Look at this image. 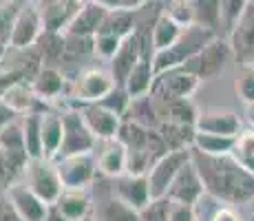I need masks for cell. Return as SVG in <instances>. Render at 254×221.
Listing matches in <instances>:
<instances>
[{"instance_id":"27","label":"cell","mask_w":254,"mask_h":221,"mask_svg":"<svg viewBox=\"0 0 254 221\" xmlns=\"http://www.w3.org/2000/svg\"><path fill=\"white\" fill-rule=\"evenodd\" d=\"M95 217L97 221H139V210H135L133 206L115 197L113 190H111L109 197L97 201Z\"/></svg>"},{"instance_id":"43","label":"cell","mask_w":254,"mask_h":221,"mask_svg":"<svg viewBox=\"0 0 254 221\" xmlns=\"http://www.w3.org/2000/svg\"><path fill=\"white\" fill-rule=\"evenodd\" d=\"M148 0H117V7L120 9H128V11H137L141 9Z\"/></svg>"},{"instance_id":"1","label":"cell","mask_w":254,"mask_h":221,"mask_svg":"<svg viewBox=\"0 0 254 221\" xmlns=\"http://www.w3.org/2000/svg\"><path fill=\"white\" fill-rule=\"evenodd\" d=\"M192 164L203 179L206 193L219 204L241 206L254 199V175L230 155H206L192 148Z\"/></svg>"},{"instance_id":"18","label":"cell","mask_w":254,"mask_h":221,"mask_svg":"<svg viewBox=\"0 0 254 221\" xmlns=\"http://www.w3.org/2000/svg\"><path fill=\"white\" fill-rule=\"evenodd\" d=\"M0 100L9 106L16 115H27V113H45L47 102L42 97H38V93L33 91L31 80H18L13 82L7 91L2 93Z\"/></svg>"},{"instance_id":"44","label":"cell","mask_w":254,"mask_h":221,"mask_svg":"<svg viewBox=\"0 0 254 221\" xmlns=\"http://www.w3.org/2000/svg\"><path fill=\"white\" fill-rule=\"evenodd\" d=\"M234 157H237V159L241 161L243 168L250 170V173L254 175V155H234Z\"/></svg>"},{"instance_id":"40","label":"cell","mask_w":254,"mask_h":221,"mask_svg":"<svg viewBox=\"0 0 254 221\" xmlns=\"http://www.w3.org/2000/svg\"><path fill=\"white\" fill-rule=\"evenodd\" d=\"M210 221H243L241 215L237 213V208L234 206H217V210H214L212 215H210Z\"/></svg>"},{"instance_id":"20","label":"cell","mask_w":254,"mask_h":221,"mask_svg":"<svg viewBox=\"0 0 254 221\" xmlns=\"http://www.w3.org/2000/svg\"><path fill=\"white\" fill-rule=\"evenodd\" d=\"M106 13H109V7L95 2V0H84V4L80 7L77 16L71 20V24L66 27L64 33H73V36H86L93 38L97 33V29L102 27Z\"/></svg>"},{"instance_id":"3","label":"cell","mask_w":254,"mask_h":221,"mask_svg":"<svg viewBox=\"0 0 254 221\" xmlns=\"http://www.w3.org/2000/svg\"><path fill=\"white\" fill-rule=\"evenodd\" d=\"M22 181L40 199H45L49 206L56 204L60 199L62 190H64V184L60 179L56 161L47 159V157H33V159H29L22 170Z\"/></svg>"},{"instance_id":"13","label":"cell","mask_w":254,"mask_h":221,"mask_svg":"<svg viewBox=\"0 0 254 221\" xmlns=\"http://www.w3.org/2000/svg\"><path fill=\"white\" fill-rule=\"evenodd\" d=\"M7 199L16 208V213L22 217V221H45L51 206L45 199H40L24 181H11L4 190Z\"/></svg>"},{"instance_id":"10","label":"cell","mask_w":254,"mask_h":221,"mask_svg":"<svg viewBox=\"0 0 254 221\" xmlns=\"http://www.w3.org/2000/svg\"><path fill=\"white\" fill-rule=\"evenodd\" d=\"M60 179L64 188H89L97 177V159L95 153H80L69 155L56 161Z\"/></svg>"},{"instance_id":"39","label":"cell","mask_w":254,"mask_h":221,"mask_svg":"<svg viewBox=\"0 0 254 221\" xmlns=\"http://www.w3.org/2000/svg\"><path fill=\"white\" fill-rule=\"evenodd\" d=\"M232 155H254V129L239 131Z\"/></svg>"},{"instance_id":"47","label":"cell","mask_w":254,"mask_h":221,"mask_svg":"<svg viewBox=\"0 0 254 221\" xmlns=\"http://www.w3.org/2000/svg\"><path fill=\"white\" fill-rule=\"evenodd\" d=\"M7 53H9V47H7V42H2L0 40V62L7 58Z\"/></svg>"},{"instance_id":"12","label":"cell","mask_w":254,"mask_h":221,"mask_svg":"<svg viewBox=\"0 0 254 221\" xmlns=\"http://www.w3.org/2000/svg\"><path fill=\"white\" fill-rule=\"evenodd\" d=\"M0 155H2L4 164H7L11 175H22L27 161L31 159L24 146V133L20 122H9L2 131H0Z\"/></svg>"},{"instance_id":"24","label":"cell","mask_w":254,"mask_h":221,"mask_svg":"<svg viewBox=\"0 0 254 221\" xmlns=\"http://www.w3.org/2000/svg\"><path fill=\"white\" fill-rule=\"evenodd\" d=\"M31 84H33V91L38 93V97H42L49 104V102H56L64 93L66 77L62 75V71L58 67L42 65L40 71L36 73V77L31 80Z\"/></svg>"},{"instance_id":"34","label":"cell","mask_w":254,"mask_h":221,"mask_svg":"<svg viewBox=\"0 0 254 221\" xmlns=\"http://www.w3.org/2000/svg\"><path fill=\"white\" fill-rule=\"evenodd\" d=\"M122 40H124V38H120V36H115V33L100 29V31L93 36V51H95V58L109 62L111 58L117 53V49H120Z\"/></svg>"},{"instance_id":"25","label":"cell","mask_w":254,"mask_h":221,"mask_svg":"<svg viewBox=\"0 0 254 221\" xmlns=\"http://www.w3.org/2000/svg\"><path fill=\"white\" fill-rule=\"evenodd\" d=\"M184 24L179 20H175L168 11H162L153 22L150 29V42H153V53L155 51H164V49L173 47L179 40V36L184 33Z\"/></svg>"},{"instance_id":"15","label":"cell","mask_w":254,"mask_h":221,"mask_svg":"<svg viewBox=\"0 0 254 221\" xmlns=\"http://www.w3.org/2000/svg\"><path fill=\"white\" fill-rule=\"evenodd\" d=\"M206 195V186H203V179L199 175L197 166L192 164V159L184 166L177 173V177L173 179L168 188V197L170 201H186V204H197L199 199Z\"/></svg>"},{"instance_id":"50","label":"cell","mask_w":254,"mask_h":221,"mask_svg":"<svg viewBox=\"0 0 254 221\" xmlns=\"http://www.w3.org/2000/svg\"><path fill=\"white\" fill-rule=\"evenodd\" d=\"M250 2H254V0H250Z\"/></svg>"},{"instance_id":"33","label":"cell","mask_w":254,"mask_h":221,"mask_svg":"<svg viewBox=\"0 0 254 221\" xmlns=\"http://www.w3.org/2000/svg\"><path fill=\"white\" fill-rule=\"evenodd\" d=\"M250 0H221V36H230L237 22L246 13Z\"/></svg>"},{"instance_id":"11","label":"cell","mask_w":254,"mask_h":221,"mask_svg":"<svg viewBox=\"0 0 254 221\" xmlns=\"http://www.w3.org/2000/svg\"><path fill=\"white\" fill-rule=\"evenodd\" d=\"M77 111H80L84 124L89 126V131L93 133V137L97 142H109L120 135L122 115H117L109 106L100 104V102H93V104H80Z\"/></svg>"},{"instance_id":"48","label":"cell","mask_w":254,"mask_h":221,"mask_svg":"<svg viewBox=\"0 0 254 221\" xmlns=\"http://www.w3.org/2000/svg\"><path fill=\"white\" fill-rule=\"evenodd\" d=\"M95 2L104 4V7H109V9H117V0H95Z\"/></svg>"},{"instance_id":"6","label":"cell","mask_w":254,"mask_h":221,"mask_svg":"<svg viewBox=\"0 0 254 221\" xmlns=\"http://www.w3.org/2000/svg\"><path fill=\"white\" fill-rule=\"evenodd\" d=\"M115 86L117 82L111 71L84 69L69 84V97L73 102H80V104H93V102H102Z\"/></svg>"},{"instance_id":"46","label":"cell","mask_w":254,"mask_h":221,"mask_svg":"<svg viewBox=\"0 0 254 221\" xmlns=\"http://www.w3.org/2000/svg\"><path fill=\"white\" fill-rule=\"evenodd\" d=\"M246 115H248V122H250L254 129V102H248L246 104Z\"/></svg>"},{"instance_id":"2","label":"cell","mask_w":254,"mask_h":221,"mask_svg":"<svg viewBox=\"0 0 254 221\" xmlns=\"http://www.w3.org/2000/svg\"><path fill=\"white\" fill-rule=\"evenodd\" d=\"M214 36H219V33L210 31V29H206V27H199V24H188V27L184 29V33L179 36V40L175 42L173 47L153 53L155 73L159 75V73L168 71V69L182 67L184 62H188L190 58L194 56V53L201 51Z\"/></svg>"},{"instance_id":"23","label":"cell","mask_w":254,"mask_h":221,"mask_svg":"<svg viewBox=\"0 0 254 221\" xmlns=\"http://www.w3.org/2000/svg\"><path fill=\"white\" fill-rule=\"evenodd\" d=\"M40 133H42V157L56 159L58 150H60V146H62V137H64V120H62V113H58V111L42 113Z\"/></svg>"},{"instance_id":"30","label":"cell","mask_w":254,"mask_h":221,"mask_svg":"<svg viewBox=\"0 0 254 221\" xmlns=\"http://www.w3.org/2000/svg\"><path fill=\"white\" fill-rule=\"evenodd\" d=\"M234 135H217V133H194L192 148L206 155H230L234 150Z\"/></svg>"},{"instance_id":"41","label":"cell","mask_w":254,"mask_h":221,"mask_svg":"<svg viewBox=\"0 0 254 221\" xmlns=\"http://www.w3.org/2000/svg\"><path fill=\"white\" fill-rule=\"evenodd\" d=\"M0 221H22V217L11 206V201L7 199V195H4V199H0Z\"/></svg>"},{"instance_id":"31","label":"cell","mask_w":254,"mask_h":221,"mask_svg":"<svg viewBox=\"0 0 254 221\" xmlns=\"http://www.w3.org/2000/svg\"><path fill=\"white\" fill-rule=\"evenodd\" d=\"M104 31H111L120 38H128L130 33L137 31V20H135V11H128V9H109L102 27ZM97 29V31H100Z\"/></svg>"},{"instance_id":"16","label":"cell","mask_w":254,"mask_h":221,"mask_svg":"<svg viewBox=\"0 0 254 221\" xmlns=\"http://www.w3.org/2000/svg\"><path fill=\"white\" fill-rule=\"evenodd\" d=\"M115 197L126 201L128 206H133L135 210H141L150 199V188H148V177L146 173H124L113 179L111 186Z\"/></svg>"},{"instance_id":"22","label":"cell","mask_w":254,"mask_h":221,"mask_svg":"<svg viewBox=\"0 0 254 221\" xmlns=\"http://www.w3.org/2000/svg\"><path fill=\"white\" fill-rule=\"evenodd\" d=\"M155 77H157V73H155V67H153V51H146L137 60V65L130 69L128 77L124 82V88L130 95V100L148 95L150 88H153Z\"/></svg>"},{"instance_id":"42","label":"cell","mask_w":254,"mask_h":221,"mask_svg":"<svg viewBox=\"0 0 254 221\" xmlns=\"http://www.w3.org/2000/svg\"><path fill=\"white\" fill-rule=\"evenodd\" d=\"M13 120H16V113H13L2 100H0V131H2L4 126H7L9 122H13Z\"/></svg>"},{"instance_id":"32","label":"cell","mask_w":254,"mask_h":221,"mask_svg":"<svg viewBox=\"0 0 254 221\" xmlns=\"http://www.w3.org/2000/svg\"><path fill=\"white\" fill-rule=\"evenodd\" d=\"M40 117L42 113H27L22 115V133H24V146H27L29 157H42V133H40Z\"/></svg>"},{"instance_id":"29","label":"cell","mask_w":254,"mask_h":221,"mask_svg":"<svg viewBox=\"0 0 254 221\" xmlns=\"http://www.w3.org/2000/svg\"><path fill=\"white\" fill-rule=\"evenodd\" d=\"M36 49L42 58V65L58 67L64 60V31H45L36 42Z\"/></svg>"},{"instance_id":"14","label":"cell","mask_w":254,"mask_h":221,"mask_svg":"<svg viewBox=\"0 0 254 221\" xmlns=\"http://www.w3.org/2000/svg\"><path fill=\"white\" fill-rule=\"evenodd\" d=\"M228 40H230L232 56L237 58L239 65L254 67V2L248 4L246 13L232 29Z\"/></svg>"},{"instance_id":"35","label":"cell","mask_w":254,"mask_h":221,"mask_svg":"<svg viewBox=\"0 0 254 221\" xmlns=\"http://www.w3.org/2000/svg\"><path fill=\"white\" fill-rule=\"evenodd\" d=\"M234 84H237V95L241 97L243 104L254 102V67H248V65L239 67Z\"/></svg>"},{"instance_id":"26","label":"cell","mask_w":254,"mask_h":221,"mask_svg":"<svg viewBox=\"0 0 254 221\" xmlns=\"http://www.w3.org/2000/svg\"><path fill=\"white\" fill-rule=\"evenodd\" d=\"M91 204H93V199H91L89 188H64L60 199L53 206L69 221H77L91 213Z\"/></svg>"},{"instance_id":"49","label":"cell","mask_w":254,"mask_h":221,"mask_svg":"<svg viewBox=\"0 0 254 221\" xmlns=\"http://www.w3.org/2000/svg\"><path fill=\"white\" fill-rule=\"evenodd\" d=\"M77 221H97V217H95V215H84V217H82V219H77Z\"/></svg>"},{"instance_id":"36","label":"cell","mask_w":254,"mask_h":221,"mask_svg":"<svg viewBox=\"0 0 254 221\" xmlns=\"http://www.w3.org/2000/svg\"><path fill=\"white\" fill-rule=\"evenodd\" d=\"M168 213H170V199L155 197L139 210V221H168Z\"/></svg>"},{"instance_id":"9","label":"cell","mask_w":254,"mask_h":221,"mask_svg":"<svg viewBox=\"0 0 254 221\" xmlns=\"http://www.w3.org/2000/svg\"><path fill=\"white\" fill-rule=\"evenodd\" d=\"M45 33V22H42L40 9L36 2H27L20 7L16 20H13L11 33H9L7 47L9 49H29L36 47L38 38Z\"/></svg>"},{"instance_id":"19","label":"cell","mask_w":254,"mask_h":221,"mask_svg":"<svg viewBox=\"0 0 254 221\" xmlns=\"http://www.w3.org/2000/svg\"><path fill=\"white\" fill-rule=\"evenodd\" d=\"M102 144L104 146H102L100 155L95 157L100 175L115 179V177L128 173V148H126L124 142L120 137H115V140L102 142Z\"/></svg>"},{"instance_id":"17","label":"cell","mask_w":254,"mask_h":221,"mask_svg":"<svg viewBox=\"0 0 254 221\" xmlns=\"http://www.w3.org/2000/svg\"><path fill=\"white\" fill-rule=\"evenodd\" d=\"M36 4L40 9L45 31H66L84 0H38Z\"/></svg>"},{"instance_id":"21","label":"cell","mask_w":254,"mask_h":221,"mask_svg":"<svg viewBox=\"0 0 254 221\" xmlns=\"http://www.w3.org/2000/svg\"><path fill=\"white\" fill-rule=\"evenodd\" d=\"M194 129L199 133H217V135H239L241 131V120L232 111H203L197 113Z\"/></svg>"},{"instance_id":"7","label":"cell","mask_w":254,"mask_h":221,"mask_svg":"<svg viewBox=\"0 0 254 221\" xmlns=\"http://www.w3.org/2000/svg\"><path fill=\"white\" fill-rule=\"evenodd\" d=\"M199 77L194 73L186 71L184 67H175L168 71L159 73L153 82L150 88V97H153L157 104L164 102H173V100H182V97H190L199 86Z\"/></svg>"},{"instance_id":"38","label":"cell","mask_w":254,"mask_h":221,"mask_svg":"<svg viewBox=\"0 0 254 221\" xmlns=\"http://www.w3.org/2000/svg\"><path fill=\"white\" fill-rule=\"evenodd\" d=\"M168 221H199L197 206L186 201H170Z\"/></svg>"},{"instance_id":"45","label":"cell","mask_w":254,"mask_h":221,"mask_svg":"<svg viewBox=\"0 0 254 221\" xmlns=\"http://www.w3.org/2000/svg\"><path fill=\"white\" fill-rule=\"evenodd\" d=\"M45 221H69V219H66L64 215L56 208V206H51V208H49V213H47V217H45Z\"/></svg>"},{"instance_id":"37","label":"cell","mask_w":254,"mask_h":221,"mask_svg":"<svg viewBox=\"0 0 254 221\" xmlns=\"http://www.w3.org/2000/svg\"><path fill=\"white\" fill-rule=\"evenodd\" d=\"M20 0H9V4H2L0 7V40L7 42L9 33H11L13 20H16L18 11H20Z\"/></svg>"},{"instance_id":"8","label":"cell","mask_w":254,"mask_h":221,"mask_svg":"<svg viewBox=\"0 0 254 221\" xmlns=\"http://www.w3.org/2000/svg\"><path fill=\"white\" fill-rule=\"evenodd\" d=\"M64 120V137H62V146L58 150V157L53 161L62 159L69 155H80V153H95L97 148V140L93 137V133L89 131V126L84 124L80 111L71 109L62 113Z\"/></svg>"},{"instance_id":"28","label":"cell","mask_w":254,"mask_h":221,"mask_svg":"<svg viewBox=\"0 0 254 221\" xmlns=\"http://www.w3.org/2000/svg\"><path fill=\"white\" fill-rule=\"evenodd\" d=\"M192 24L206 27L221 36V0H188Z\"/></svg>"},{"instance_id":"5","label":"cell","mask_w":254,"mask_h":221,"mask_svg":"<svg viewBox=\"0 0 254 221\" xmlns=\"http://www.w3.org/2000/svg\"><path fill=\"white\" fill-rule=\"evenodd\" d=\"M192 159V146L188 148H175L168 150L166 155H162L153 166L148 168V188H150V197H166L168 188L173 184V179L177 177V173L184 168L188 161Z\"/></svg>"},{"instance_id":"4","label":"cell","mask_w":254,"mask_h":221,"mask_svg":"<svg viewBox=\"0 0 254 221\" xmlns=\"http://www.w3.org/2000/svg\"><path fill=\"white\" fill-rule=\"evenodd\" d=\"M232 56V47L230 40L226 36H214L206 47L199 53H194L188 62H184V69L199 77V80H210V77L219 75V73L226 69V62Z\"/></svg>"}]
</instances>
